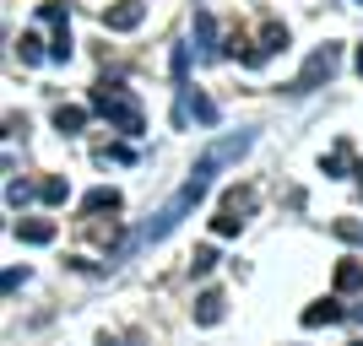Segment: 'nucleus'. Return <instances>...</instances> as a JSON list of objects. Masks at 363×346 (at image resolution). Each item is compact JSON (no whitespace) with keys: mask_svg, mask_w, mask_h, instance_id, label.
Returning <instances> with one entry per match:
<instances>
[{"mask_svg":"<svg viewBox=\"0 0 363 346\" xmlns=\"http://www.w3.org/2000/svg\"><path fill=\"white\" fill-rule=\"evenodd\" d=\"M212 168H217V157H201V168L190 173V179H184V190H179L174 200H168V206H163V217H157V222L147 227V238H163V233H174V222H179L184 211H190L201 195H206V184H212Z\"/></svg>","mask_w":363,"mask_h":346,"instance_id":"f257e3e1","label":"nucleus"},{"mask_svg":"<svg viewBox=\"0 0 363 346\" xmlns=\"http://www.w3.org/2000/svg\"><path fill=\"white\" fill-rule=\"evenodd\" d=\"M92 108H98V114H108V120L120 125L125 136H141V108L130 103L125 92H108V87H98V92H92Z\"/></svg>","mask_w":363,"mask_h":346,"instance_id":"f03ea898","label":"nucleus"},{"mask_svg":"<svg viewBox=\"0 0 363 346\" xmlns=\"http://www.w3.org/2000/svg\"><path fill=\"white\" fill-rule=\"evenodd\" d=\"M141 16H147V6H141V0H120V6H108V11H104V22H108L114 33H125V28H136Z\"/></svg>","mask_w":363,"mask_h":346,"instance_id":"7ed1b4c3","label":"nucleus"},{"mask_svg":"<svg viewBox=\"0 0 363 346\" xmlns=\"http://www.w3.org/2000/svg\"><path fill=\"white\" fill-rule=\"evenodd\" d=\"M331 71H336V49L325 44V49H320V54H309V65H303V76H298V87L309 92V87H315V81H320V76H331Z\"/></svg>","mask_w":363,"mask_h":346,"instance_id":"20e7f679","label":"nucleus"},{"mask_svg":"<svg viewBox=\"0 0 363 346\" xmlns=\"http://www.w3.org/2000/svg\"><path fill=\"white\" fill-rule=\"evenodd\" d=\"M223 319V298L217 292H201V303H196V325H217Z\"/></svg>","mask_w":363,"mask_h":346,"instance_id":"39448f33","label":"nucleus"},{"mask_svg":"<svg viewBox=\"0 0 363 346\" xmlns=\"http://www.w3.org/2000/svg\"><path fill=\"white\" fill-rule=\"evenodd\" d=\"M16 238L22 243H49L55 238V222H16Z\"/></svg>","mask_w":363,"mask_h":346,"instance_id":"423d86ee","label":"nucleus"},{"mask_svg":"<svg viewBox=\"0 0 363 346\" xmlns=\"http://www.w3.org/2000/svg\"><path fill=\"white\" fill-rule=\"evenodd\" d=\"M239 222H244V217H239V195H233V200H228V206H223V217H217V233H223V238H233V233H239Z\"/></svg>","mask_w":363,"mask_h":346,"instance_id":"0eeeda50","label":"nucleus"},{"mask_svg":"<svg viewBox=\"0 0 363 346\" xmlns=\"http://www.w3.org/2000/svg\"><path fill=\"white\" fill-rule=\"evenodd\" d=\"M331 319H342L336 303H315V308H303V325H331Z\"/></svg>","mask_w":363,"mask_h":346,"instance_id":"6e6552de","label":"nucleus"},{"mask_svg":"<svg viewBox=\"0 0 363 346\" xmlns=\"http://www.w3.org/2000/svg\"><path fill=\"white\" fill-rule=\"evenodd\" d=\"M87 211H120V190H92Z\"/></svg>","mask_w":363,"mask_h":346,"instance_id":"1a4fd4ad","label":"nucleus"},{"mask_svg":"<svg viewBox=\"0 0 363 346\" xmlns=\"http://www.w3.org/2000/svg\"><path fill=\"white\" fill-rule=\"evenodd\" d=\"M82 120H87V108H60V114H55V125H60L65 136H76V130H82Z\"/></svg>","mask_w":363,"mask_h":346,"instance_id":"9d476101","label":"nucleus"},{"mask_svg":"<svg viewBox=\"0 0 363 346\" xmlns=\"http://www.w3.org/2000/svg\"><path fill=\"white\" fill-rule=\"evenodd\" d=\"M38 195H44L49 206H60V200L71 195V190H65V179H44V184H38Z\"/></svg>","mask_w":363,"mask_h":346,"instance_id":"9b49d317","label":"nucleus"},{"mask_svg":"<svg viewBox=\"0 0 363 346\" xmlns=\"http://www.w3.org/2000/svg\"><path fill=\"white\" fill-rule=\"evenodd\" d=\"M358 282H363V265H352V260H347V265L336 271V287H358Z\"/></svg>","mask_w":363,"mask_h":346,"instance_id":"f8f14e48","label":"nucleus"},{"mask_svg":"<svg viewBox=\"0 0 363 346\" xmlns=\"http://www.w3.org/2000/svg\"><path fill=\"white\" fill-rule=\"evenodd\" d=\"M22 60H44V49H38V33H28V38H22Z\"/></svg>","mask_w":363,"mask_h":346,"instance_id":"ddd939ff","label":"nucleus"},{"mask_svg":"<svg viewBox=\"0 0 363 346\" xmlns=\"http://www.w3.org/2000/svg\"><path fill=\"white\" fill-rule=\"evenodd\" d=\"M212 265H217V255H212V249H196V276H206Z\"/></svg>","mask_w":363,"mask_h":346,"instance_id":"4468645a","label":"nucleus"},{"mask_svg":"<svg viewBox=\"0 0 363 346\" xmlns=\"http://www.w3.org/2000/svg\"><path fill=\"white\" fill-rule=\"evenodd\" d=\"M358 71H363V49H358Z\"/></svg>","mask_w":363,"mask_h":346,"instance_id":"2eb2a0df","label":"nucleus"},{"mask_svg":"<svg viewBox=\"0 0 363 346\" xmlns=\"http://www.w3.org/2000/svg\"><path fill=\"white\" fill-rule=\"evenodd\" d=\"M358 6H363V0H358Z\"/></svg>","mask_w":363,"mask_h":346,"instance_id":"dca6fc26","label":"nucleus"}]
</instances>
